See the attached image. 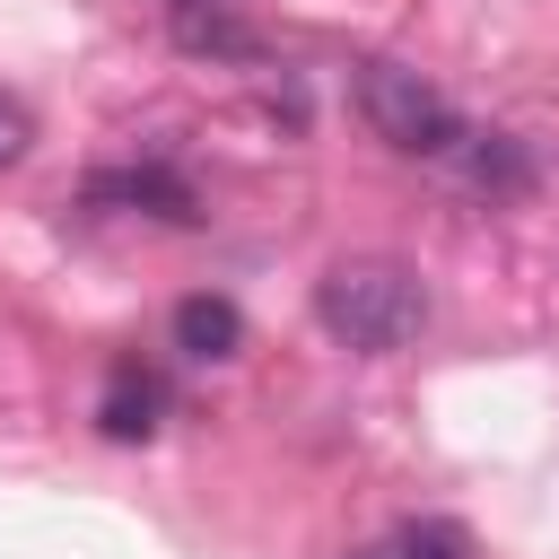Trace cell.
<instances>
[{
    "label": "cell",
    "instance_id": "obj_9",
    "mask_svg": "<svg viewBox=\"0 0 559 559\" xmlns=\"http://www.w3.org/2000/svg\"><path fill=\"white\" fill-rule=\"evenodd\" d=\"M358 559H393V550H358Z\"/></svg>",
    "mask_w": 559,
    "mask_h": 559
},
{
    "label": "cell",
    "instance_id": "obj_2",
    "mask_svg": "<svg viewBox=\"0 0 559 559\" xmlns=\"http://www.w3.org/2000/svg\"><path fill=\"white\" fill-rule=\"evenodd\" d=\"M358 114H367V131L393 140L402 157H454V148H463L454 105H445L419 70H402V61H367V79H358Z\"/></svg>",
    "mask_w": 559,
    "mask_h": 559
},
{
    "label": "cell",
    "instance_id": "obj_7",
    "mask_svg": "<svg viewBox=\"0 0 559 559\" xmlns=\"http://www.w3.org/2000/svg\"><path fill=\"white\" fill-rule=\"evenodd\" d=\"M384 550H393V559H472V533H463V524H445V515H411Z\"/></svg>",
    "mask_w": 559,
    "mask_h": 559
},
{
    "label": "cell",
    "instance_id": "obj_4",
    "mask_svg": "<svg viewBox=\"0 0 559 559\" xmlns=\"http://www.w3.org/2000/svg\"><path fill=\"white\" fill-rule=\"evenodd\" d=\"M175 349H192V358H236V349H245V314H236L227 297H183V306H175Z\"/></svg>",
    "mask_w": 559,
    "mask_h": 559
},
{
    "label": "cell",
    "instance_id": "obj_5",
    "mask_svg": "<svg viewBox=\"0 0 559 559\" xmlns=\"http://www.w3.org/2000/svg\"><path fill=\"white\" fill-rule=\"evenodd\" d=\"M96 428H105L114 445H140V437L157 428V376L114 367V384H105V402H96Z\"/></svg>",
    "mask_w": 559,
    "mask_h": 559
},
{
    "label": "cell",
    "instance_id": "obj_3",
    "mask_svg": "<svg viewBox=\"0 0 559 559\" xmlns=\"http://www.w3.org/2000/svg\"><path fill=\"white\" fill-rule=\"evenodd\" d=\"M87 201H122V210H148V218H192V183L166 175V166H114L87 183Z\"/></svg>",
    "mask_w": 559,
    "mask_h": 559
},
{
    "label": "cell",
    "instance_id": "obj_6",
    "mask_svg": "<svg viewBox=\"0 0 559 559\" xmlns=\"http://www.w3.org/2000/svg\"><path fill=\"white\" fill-rule=\"evenodd\" d=\"M454 166H463V183H480V192H524V183H533V157H524L507 131L463 140V148H454Z\"/></svg>",
    "mask_w": 559,
    "mask_h": 559
},
{
    "label": "cell",
    "instance_id": "obj_8",
    "mask_svg": "<svg viewBox=\"0 0 559 559\" xmlns=\"http://www.w3.org/2000/svg\"><path fill=\"white\" fill-rule=\"evenodd\" d=\"M26 140H35V114H26L17 96H0V166H17V157H26Z\"/></svg>",
    "mask_w": 559,
    "mask_h": 559
},
{
    "label": "cell",
    "instance_id": "obj_1",
    "mask_svg": "<svg viewBox=\"0 0 559 559\" xmlns=\"http://www.w3.org/2000/svg\"><path fill=\"white\" fill-rule=\"evenodd\" d=\"M314 323L349 349H402L428 323V288H419V271H402L384 253H349L314 280Z\"/></svg>",
    "mask_w": 559,
    "mask_h": 559
}]
</instances>
